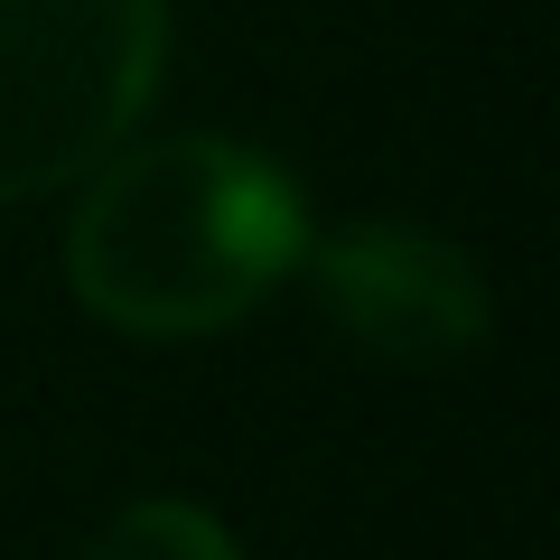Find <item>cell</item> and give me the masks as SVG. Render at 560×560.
Listing matches in <instances>:
<instances>
[{
    "instance_id": "cell-4",
    "label": "cell",
    "mask_w": 560,
    "mask_h": 560,
    "mask_svg": "<svg viewBox=\"0 0 560 560\" xmlns=\"http://www.w3.org/2000/svg\"><path fill=\"white\" fill-rule=\"evenodd\" d=\"M84 560H243V551H234V533H224L206 504L140 495V504H121V514L84 541Z\"/></svg>"
},
{
    "instance_id": "cell-3",
    "label": "cell",
    "mask_w": 560,
    "mask_h": 560,
    "mask_svg": "<svg viewBox=\"0 0 560 560\" xmlns=\"http://www.w3.org/2000/svg\"><path fill=\"white\" fill-rule=\"evenodd\" d=\"M318 300L355 355L401 364V374H430V364H458L486 337V271L430 224H393L364 215L346 234L318 243Z\"/></svg>"
},
{
    "instance_id": "cell-2",
    "label": "cell",
    "mask_w": 560,
    "mask_h": 560,
    "mask_svg": "<svg viewBox=\"0 0 560 560\" xmlns=\"http://www.w3.org/2000/svg\"><path fill=\"white\" fill-rule=\"evenodd\" d=\"M168 0H0V206L84 178L160 94Z\"/></svg>"
},
{
    "instance_id": "cell-1",
    "label": "cell",
    "mask_w": 560,
    "mask_h": 560,
    "mask_svg": "<svg viewBox=\"0 0 560 560\" xmlns=\"http://www.w3.org/2000/svg\"><path fill=\"white\" fill-rule=\"evenodd\" d=\"M66 224V280L103 327L215 337L308 261V206L280 160L215 131L103 150Z\"/></svg>"
}]
</instances>
